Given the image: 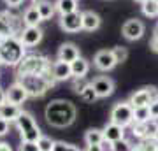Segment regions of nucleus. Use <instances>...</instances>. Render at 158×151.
Wrapping results in <instances>:
<instances>
[{"instance_id":"obj_1","label":"nucleus","mask_w":158,"mask_h":151,"mask_svg":"<svg viewBox=\"0 0 158 151\" xmlns=\"http://www.w3.org/2000/svg\"><path fill=\"white\" fill-rule=\"evenodd\" d=\"M44 116L46 121L55 127V128H67L76 121L77 111L76 106L72 102L63 100V99H56V100H51L44 109Z\"/></svg>"},{"instance_id":"obj_2","label":"nucleus","mask_w":158,"mask_h":151,"mask_svg":"<svg viewBox=\"0 0 158 151\" xmlns=\"http://www.w3.org/2000/svg\"><path fill=\"white\" fill-rule=\"evenodd\" d=\"M18 83L27 90L28 97H42L55 86V78L51 76V70L46 74H39V76H23L18 78Z\"/></svg>"},{"instance_id":"obj_3","label":"nucleus","mask_w":158,"mask_h":151,"mask_svg":"<svg viewBox=\"0 0 158 151\" xmlns=\"http://www.w3.org/2000/svg\"><path fill=\"white\" fill-rule=\"evenodd\" d=\"M51 70V63L44 55H25L16 65V78L23 76H39Z\"/></svg>"},{"instance_id":"obj_4","label":"nucleus","mask_w":158,"mask_h":151,"mask_svg":"<svg viewBox=\"0 0 158 151\" xmlns=\"http://www.w3.org/2000/svg\"><path fill=\"white\" fill-rule=\"evenodd\" d=\"M23 56H25V46L21 44L18 35L0 40V60L4 65L16 67L23 60Z\"/></svg>"},{"instance_id":"obj_5","label":"nucleus","mask_w":158,"mask_h":151,"mask_svg":"<svg viewBox=\"0 0 158 151\" xmlns=\"http://www.w3.org/2000/svg\"><path fill=\"white\" fill-rule=\"evenodd\" d=\"M16 127L19 130V135H21V141H30V142H37L40 139V128L39 125L35 123L34 116L27 111H21V114L18 116L16 120Z\"/></svg>"},{"instance_id":"obj_6","label":"nucleus","mask_w":158,"mask_h":151,"mask_svg":"<svg viewBox=\"0 0 158 151\" xmlns=\"http://www.w3.org/2000/svg\"><path fill=\"white\" fill-rule=\"evenodd\" d=\"M111 123H116L119 127H130L134 123V107L130 102H118L111 109Z\"/></svg>"},{"instance_id":"obj_7","label":"nucleus","mask_w":158,"mask_h":151,"mask_svg":"<svg viewBox=\"0 0 158 151\" xmlns=\"http://www.w3.org/2000/svg\"><path fill=\"white\" fill-rule=\"evenodd\" d=\"M158 100V88L155 86H146V88H141L134 91L132 95H130L128 102L130 106L134 107H146V106H151L153 102Z\"/></svg>"},{"instance_id":"obj_8","label":"nucleus","mask_w":158,"mask_h":151,"mask_svg":"<svg viewBox=\"0 0 158 151\" xmlns=\"http://www.w3.org/2000/svg\"><path fill=\"white\" fill-rule=\"evenodd\" d=\"M18 21H23V19H18L9 11H0V39L19 35V32H21L23 28L18 27Z\"/></svg>"},{"instance_id":"obj_9","label":"nucleus","mask_w":158,"mask_h":151,"mask_svg":"<svg viewBox=\"0 0 158 151\" xmlns=\"http://www.w3.org/2000/svg\"><path fill=\"white\" fill-rule=\"evenodd\" d=\"M132 127V134L137 139H155V134L158 130V121L155 118L148 120V121H141V123H134L130 125Z\"/></svg>"},{"instance_id":"obj_10","label":"nucleus","mask_w":158,"mask_h":151,"mask_svg":"<svg viewBox=\"0 0 158 151\" xmlns=\"http://www.w3.org/2000/svg\"><path fill=\"white\" fill-rule=\"evenodd\" d=\"M93 65H95V69L100 70V72H109V70H113L118 63L114 60L113 51L111 49H100V51H97L95 56H93Z\"/></svg>"},{"instance_id":"obj_11","label":"nucleus","mask_w":158,"mask_h":151,"mask_svg":"<svg viewBox=\"0 0 158 151\" xmlns=\"http://www.w3.org/2000/svg\"><path fill=\"white\" fill-rule=\"evenodd\" d=\"M42 35H44V32L40 27H25L18 37L25 48H35L42 40Z\"/></svg>"},{"instance_id":"obj_12","label":"nucleus","mask_w":158,"mask_h":151,"mask_svg":"<svg viewBox=\"0 0 158 151\" xmlns=\"http://www.w3.org/2000/svg\"><path fill=\"white\" fill-rule=\"evenodd\" d=\"M60 28L67 34H76L79 30H83V18L81 12H70V14H63L60 16Z\"/></svg>"},{"instance_id":"obj_13","label":"nucleus","mask_w":158,"mask_h":151,"mask_svg":"<svg viewBox=\"0 0 158 151\" xmlns=\"http://www.w3.org/2000/svg\"><path fill=\"white\" fill-rule=\"evenodd\" d=\"M91 88L95 90V93L98 95V99H106V97L113 95L114 91V81L107 76H98L91 81Z\"/></svg>"},{"instance_id":"obj_14","label":"nucleus","mask_w":158,"mask_h":151,"mask_svg":"<svg viewBox=\"0 0 158 151\" xmlns=\"http://www.w3.org/2000/svg\"><path fill=\"white\" fill-rule=\"evenodd\" d=\"M121 32L127 40H139L144 35V23L139 19H128V21H125Z\"/></svg>"},{"instance_id":"obj_15","label":"nucleus","mask_w":158,"mask_h":151,"mask_svg":"<svg viewBox=\"0 0 158 151\" xmlns=\"http://www.w3.org/2000/svg\"><path fill=\"white\" fill-rule=\"evenodd\" d=\"M6 99L9 104H14V106H21L23 102L28 99V93H27V90L23 88L21 84L18 83H12L9 88L6 90Z\"/></svg>"},{"instance_id":"obj_16","label":"nucleus","mask_w":158,"mask_h":151,"mask_svg":"<svg viewBox=\"0 0 158 151\" xmlns=\"http://www.w3.org/2000/svg\"><path fill=\"white\" fill-rule=\"evenodd\" d=\"M51 76L55 78V81H67L72 78V70H70V63L60 62L56 60L55 63H51Z\"/></svg>"},{"instance_id":"obj_17","label":"nucleus","mask_w":158,"mask_h":151,"mask_svg":"<svg viewBox=\"0 0 158 151\" xmlns=\"http://www.w3.org/2000/svg\"><path fill=\"white\" fill-rule=\"evenodd\" d=\"M79 48L72 42H65V44L60 46V49H58V60L60 62H67V63H72L74 60H77L79 58Z\"/></svg>"},{"instance_id":"obj_18","label":"nucleus","mask_w":158,"mask_h":151,"mask_svg":"<svg viewBox=\"0 0 158 151\" xmlns=\"http://www.w3.org/2000/svg\"><path fill=\"white\" fill-rule=\"evenodd\" d=\"M102 132H104V141H107L111 144L125 139V128L119 127V125H116V123H107L102 128Z\"/></svg>"},{"instance_id":"obj_19","label":"nucleus","mask_w":158,"mask_h":151,"mask_svg":"<svg viewBox=\"0 0 158 151\" xmlns=\"http://www.w3.org/2000/svg\"><path fill=\"white\" fill-rule=\"evenodd\" d=\"M81 18H83V30H86V32H95V30L100 28L102 19L97 12L85 11V12H81Z\"/></svg>"},{"instance_id":"obj_20","label":"nucleus","mask_w":158,"mask_h":151,"mask_svg":"<svg viewBox=\"0 0 158 151\" xmlns=\"http://www.w3.org/2000/svg\"><path fill=\"white\" fill-rule=\"evenodd\" d=\"M21 111H23L21 106H14V104L6 102V104L0 106V118H4V120H7L11 123V121H16L18 116L21 114Z\"/></svg>"},{"instance_id":"obj_21","label":"nucleus","mask_w":158,"mask_h":151,"mask_svg":"<svg viewBox=\"0 0 158 151\" xmlns=\"http://www.w3.org/2000/svg\"><path fill=\"white\" fill-rule=\"evenodd\" d=\"M70 70H72V78H85L90 70V62L83 56H79L77 60L70 63Z\"/></svg>"},{"instance_id":"obj_22","label":"nucleus","mask_w":158,"mask_h":151,"mask_svg":"<svg viewBox=\"0 0 158 151\" xmlns=\"http://www.w3.org/2000/svg\"><path fill=\"white\" fill-rule=\"evenodd\" d=\"M21 19H23V25L25 27H39V23L42 21V18H40V14H39V11H37L35 6H30L27 11L23 12Z\"/></svg>"},{"instance_id":"obj_23","label":"nucleus","mask_w":158,"mask_h":151,"mask_svg":"<svg viewBox=\"0 0 158 151\" xmlns=\"http://www.w3.org/2000/svg\"><path fill=\"white\" fill-rule=\"evenodd\" d=\"M35 7H37V11H39L40 18H42V21L51 19V18L55 16V12H56L55 4H51V2H48V0H40V2H37V4H35Z\"/></svg>"},{"instance_id":"obj_24","label":"nucleus","mask_w":158,"mask_h":151,"mask_svg":"<svg viewBox=\"0 0 158 151\" xmlns=\"http://www.w3.org/2000/svg\"><path fill=\"white\" fill-rule=\"evenodd\" d=\"M56 11L60 12V16L63 14H70V12L77 11V0H56L55 2Z\"/></svg>"},{"instance_id":"obj_25","label":"nucleus","mask_w":158,"mask_h":151,"mask_svg":"<svg viewBox=\"0 0 158 151\" xmlns=\"http://www.w3.org/2000/svg\"><path fill=\"white\" fill-rule=\"evenodd\" d=\"M130 151H158L156 139H139L137 144H132Z\"/></svg>"},{"instance_id":"obj_26","label":"nucleus","mask_w":158,"mask_h":151,"mask_svg":"<svg viewBox=\"0 0 158 151\" xmlns=\"http://www.w3.org/2000/svg\"><path fill=\"white\" fill-rule=\"evenodd\" d=\"M102 141H104V132L100 128H90L85 135L86 144H102Z\"/></svg>"},{"instance_id":"obj_27","label":"nucleus","mask_w":158,"mask_h":151,"mask_svg":"<svg viewBox=\"0 0 158 151\" xmlns=\"http://www.w3.org/2000/svg\"><path fill=\"white\" fill-rule=\"evenodd\" d=\"M142 14L148 18H158V0L142 2Z\"/></svg>"},{"instance_id":"obj_28","label":"nucleus","mask_w":158,"mask_h":151,"mask_svg":"<svg viewBox=\"0 0 158 151\" xmlns=\"http://www.w3.org/2000/svg\"><path fill=\"white\" fill-rule=\"evenodd\" d=\"M148 120H151L149 106H146V107H135V109H134V121H135V123L148 121Z\"/></svg>"},{"instance_id":"obj_29","label":"nucleus","mask_w":158,"mask_h":151,"mask_svg":"<svg viewBox=\"0 0 158 151\" xmlns=\"http://www.w3.org/2000/svg\"><path fill=\"white\" fill-rule=\"evenodd\" d=\"M111 51H113V56H114V60H116V63L127 62V58H128V49H127V48L116 46V48H113Z\"/></svg>"},{"instance_id":"obj_30","label":"nucleus","mask_w":158,"mask_h":151,"mask_svg":"<svg viewBox=\"0 0 158 151\" xmlns=\"http://www.w3.org/2000/svg\"><path fill=\"white\" fill-rule=\"evenodd\" d=\"M79 95H81V99H83L85 102H88V104H93V102L98 99V95L95 93V90L91 88V84H88V86H86V88L79 93Z\"/></svg>"},{"instance_id":"obj_31","label":"nucleus","mask_w":158,"mask_h":151,"mask_svg":"<svg viewBox=\"0 0 158 151\" xmlns=\"http://www.w3.org/2000/svg\"><path fill=\"white\" fill-rule=\"evenodd\" d=\"M53 144H55V141L46 137V135H40V139L37 141V146H39L40 151H51L53 149Z\"/></svg>"},{"instance_id":"obj_32","label":"nucleus","mask_w":158,"mask_h":151,"mask_svg":"<svg viewBox=\"0 0 158 151\" xmlns=\"http://www.w3.org/2000/svg\"><path fill=\"white\" fill-rule=\"evenodd\" d=\"M88 84H90V83H88L85 78H72V90L77 93V95L86 88V86H88Z\"/></svg>"},{"instance_id":"obj_33","label":"nucleus","mask_w":158,"mask_h":151,"mask_svg":"<svg viewBox=\"0 0 158 151\" xmlns=\"http://www.w3.org/2000/svg\"><path fill=\"white\" fill-rule=\"evenodd\" d=\"M51 151H81L79 148L72 144H67V142H62V141H55V144H53V149Z\"/></svg>"},{"instance_id":"obj_34","label":"nucleus","mask_w":158,"mask_h":151,"mask_svg":"<svg viewBox=\"0 0 158 151\" xmlns=\"http://www.w3.org/2000/svg\"><path fill=\"white\" fill-rule=\"evenodd\" d=\"M130 148H132V144H130L128 141L121 139V141H118V142H114L111 151H130Z\"/></svg>"},{"instance_id":"obj_35","label":"nucleus","mask_w":158,"mask_h":151,"mask_svg":"<svg viewBox=\"0 0 158 151\" xmlns=\"http://www.w3.org/2000/svg\"><path fill=\"white\" fill-rule=\"evenodd\" d=\"M19 151H40L37 142H30V141H21L19 144Z\"/></svg>"},{"instance_id":"obj_36","label":"nucleus","mask_w":158,"mask_h":151,"mask_svg":"<svg viewBox=\"0 0 158 151\" xmlns=\"http://www.w3.org/2000/svg\"><path fill=\"white\" fill-rule=\"evenodd\" d=\"M7 134H9V121L4 120V118H0V137H4Z\"/></svg>"},{"instance_id":"obj_37","label":"nucleus","mask_w":158,"mask_h":151,"mask_svg":"<svg viewBox=\"0 0 158 151\" xmlns=\"http://www.w3.org/2000/svg\"><path fill=\"white\" fill-rule=\"evenodd\" d=\"M151 49L155 51V53H158V27L155 28V34H153V37H151Z\"/></svg>"},{"instance_id":"obj_38","label":"nucleus","mask_w":158,"mask_h":151,"mask_svg":"<svg viewBox=\"0 0 158 151\" xmlns=\"http://www.w3.org/2000/svg\"><path fill=\"white\" fill-rule=\"evenodd\" d=\"M85 151H106V148L102 144H86Z\"/></svg>"},{"instance_id":"obj_39","label":"nucleus","mask_w":158,"mask_h":151,"mask_svg":"<svg viewBox=\"0 0 158 151\" xmlns=\"http://www.w3.org/2000/svg\"><path fill=\"white\" fill-rule=\"evenodd\" d=\"M149 111H151V118H158V100L149 106Z\"/></svg>"},{"instance_id":"obj_40","label":"nucleus","mask_w":158,"mask_h":151,"mask_svg":"<svg viewBox=\"0 0 158 151\" xmlns=\"http://www.w3.org/2000/svg\"><path fill=\"white\" fill-rule=\"evenodd\" d=\"M9 7H19L23 4V0H4Z\"/></svg>"},{"instance_id":"obj_41","label":"nucleus","mask_w":158,"mask_h":151,"mask_svg":"<svg viewBox=\"0 0 158 151\" xmlns=\"http://www.w3.org/2000/svg\"><path fill=\"white\" fill-rule=\"evenodd\" d=\"M0 151H12V148L7 142H0Z\"/></svg>"},{"instance_id":"obj_42","label":"nucleus","mask_w":158,"mask_h":151,"mask_svg":"<svg viewBox=\"0 0 158 151\" xmlns=\"http://www.w3.org/2000/svg\"><path fill=\"white\" fill-rule=\"evenodd\" d=\"M6 102H7V99H6V91L0 88V106H2V104H6Z\"/></svg>"},{"instance_id":"obj_43","label":"nucleus","mask_w":158,"mask_h":151,"mask_svg":"<svg viewBox=\"0 0 158 151\" xmlns=\"http://www.w3.org/2000/svg\"><path fill=\"white\" fill-rule=\"evenodd\" d=\"M155 139H156V141H158V130H156V134H155Z\"/></svg>"},{"instance_id":"obj_44","label":"nucleus","mask_w":158,"mask_h":151,"mask_svg":"<svg viewBox=\"0 0 158 151\" xmlns=\"http://www.w3.org/2000/svg\"><path fill=\"white\" fill-rule=\"evenodd\" d=\"M135 2H139V4H142V2H146V0H135Z\"/></svg>"},{"instance_id":"obj_45","label":"nucleus","mask_w":158,"mask_h":151,"mask_svg":"<svg viewBox=\"0 0 158 151\" xmlns=\"http://www.w3.org/2000/svg\"><path fill=\"white\" fill-rule=\"evenodd\" d=\"M34 2H35V4H37V2H40V0H34Z\"/></svg>"},{"instance_id":"obj_46","label":"nucleus","mask_w":158,"mask_h":151,"mask_svg":"<svg viewBox=\"0 0 158 151\" xmlns=\"http://www.w3.org/2000/svg\"><path fill=\"white\" fill-rule=\"evenodd\" d=\"M0 65H2V60H0Z\"/></svg>"},{"instance_id":"obj_47","label":"nucleus","mask_w":158,"mask_h":151,"mask_svg":"<svg viewBox=\"0 0 158 151\" xmlns=\"http://www.w3.org/2000/svg\"><path fill=\"white\" fill-rule=\"evenodd\" d=\"M0 40H2V39H0Z\"/></svg>"}]
</instances>
